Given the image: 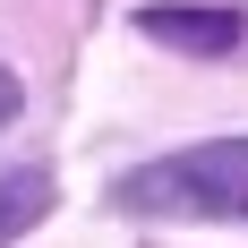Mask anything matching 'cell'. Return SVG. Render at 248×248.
<instances>
[{
    "instance_id": "1",
    "label": "cell",
    "mask_w": 248,
    "mask_h": 248,
    "mask_svg": "<svg viewBox=\"0 0 248 248\" xmlns=\"http://www.w3.org/2000/svg\"><path fill=\"white\" fill-rule=\"evenodd\" d=\"M120 205L128 214H214V223H248V137H214V146H188L171 163L128 171Z\"/></svg>"
},
{
    "instance_id": "3",
    "label": "cell",
    "mask_w": 248,
    "mask_h": 248,
    "mask_svg": "<svg viewBox=\"0 0 248 248\" xmlns=\"http://www.w3.org/2000/svg\"><path fill=\"white\" fill-rule=\"evenodd\" d=\"M51 205V171H0V240H17Z\"/></svg>"
},
{
    "instance_id": "2",
    "label": "cell",
    "mask_w": 248,
    "mask_h": 248,
    "mask_svg": "<svg viewBox=\"0 0 248 248\" xmlns=\"http://www.w3.org/2000/svg\"><path fill=\"white\" fill-rule=\"evenodd\" d=\"M137 26L154 43H171V51H231L240 43V17L231 9H171V0H154V9H137Z\"/></svg>"
},
{
    "instance_id": "4",
    "label": "cell",
    "mask_w": 248,
    "mask_h": 248,
    "mask_svg": "<svg viewBox=\"0 0 248 248\" xmlns=\"http://www.w3.org/2000/svg\"><path fill=\"white\" fill-rule=\"evenodd\" d=\"M9 120H17V77L0 69V128H9Z\"/></svg>"
}]
</instances>
